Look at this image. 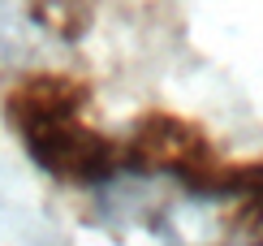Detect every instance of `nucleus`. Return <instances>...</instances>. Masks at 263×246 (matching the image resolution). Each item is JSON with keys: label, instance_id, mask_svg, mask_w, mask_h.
<instances>
[{"label": "nucleus", "instance_id": "obj_2", "mask_svg": "<svg viewBox=\"0 0 263 246\" xmlns=\"http://www.w3.org/2000/svg\"><path fill=\"white\" fill-rule=\"evenodd\" d=\"M207 164H212V151H207V138L194 126H185L177 117H142L134 138L125 143L121 151V169H138V173H168L173 182L190 186Z\"/></svg>", "mask_w": 263, "mask_h": 246}, {"label": "nucleus", "instance_id": "obj_1", "mask_svg": "<svg viewBox=\"0 0 263 246\" xmlns=\"http://www.w3.org/2000/svg\"><path fill=\"white\" fill-rule=\"evenodd\" d=\"M82 104H86L82 82L39 74V78H22L9 91L5 117L17 130L26 155L48 177H57L65 186L95 190L121 173V151L104 134H95L91 126L78 121Z\"/></svg>", "mask_w": 263, "mask_h": 246}]
</instances>
